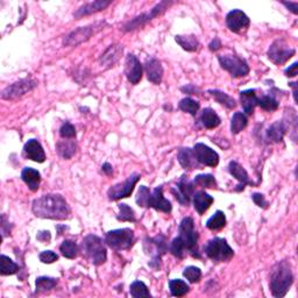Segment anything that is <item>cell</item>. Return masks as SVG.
Segmentation results:
<instances>
[{"label":"cell","mask_w":298,"mask_h":298,"mask_svg":"<svg viewBox=\"0 0 298 298\" xmlns=\"http://www.w3.org/2000/svg\"><path fill=\"white\" fill-rule=\"evenodd\" d=\"M33 214L39 218L66 220L70 217V207L61 195L49 194L36 198L32 205Z\"/></svg>","instance_id":"6da1fadb"},{"label":"cell","mask_w":298,"mask_h":298,"mask_svg":"<svg viewBox=\"0 0 298 298\" xmlns=\"http://www.w3.org/2000/svg\"><path fill=\"white\" fill-rule=\"evenodd\" d=\"M293 283L291 266L288 261H281L272 267L270 274V290L276 298L284 297Z\"/></svg>","instance_id":"7a4b0ae2"},{"label":"cell","mask_w":298,"mask_h":298,"mask_svg":"<svg viewBox=\"0 0 298 298\" xmlns=\"http://www.w3.org/2000/svg\"><path fill=\"white\" fill-rule=\"evenodd\" d=\"M82 249L87 259L95 266L103 265L108 259V252H106V247L103 240L99 237L93 236V234L84 238Z\"/></svg>","instance_id":"3957f363"},{"label":"cell","mask_w":298,"mask_h":298,"mask_svg":"<svg viewBox=\"0 0 298 298\" xmlns=\"http://www.w3.org/2000/svg\"><path fill=\"white\" fill-rule=\"evenodd\" d=\"M143 246L146 253L152 257V261L149 262V266L154 268V269H160L161 258L168 252L167 238L162 236V234H159L155 238H146Z\"/></svg>","instance_id":"277c9868"},{"label":"cell","mask_w":298,"mask_h":298,"mask_svg":"<svg viewBox=\"0 0 298 298\" xmlns=\"http://www.w3.org/2000/svg\"><path fill=\"white\" fill-rule=\"evenodd\" d=\"M180 240L183 242L186 252H189L194 258H201L197 250L198 234L195 229V223L191 217H186L180 224Z\"/></svg>","instance_id":"5b68a950"},{"label":"cell","mask_w":298,"mask_h":298,"mask_svg":"<svg viewBox=\"0 0 298 298\" xmlns=\"http://www.w3.org/2000/svg\"><path fill=\"white\" fill-rule=\"evenodd\" d=\"M205 253L214 262H227L234 257V250L223 238H214L205 246Z\"/></svg>","instance_id":"8992f818"},{"label":"cell","mask_w":298,"mask_h":298,"mask_svg":"<svg viewBox=\"0 0 298 298\" xmlns=\"http://www.w3.org/2000/svg\"><path fill=\"white\" fill-rule=\"evenodd\" d=\"M105 242L111 249L125 250L130 249L134 244V232L131 228L114 229L106 233Z\"/></svg>","instance_id":"52a82bcc"},{"label":"cell","mask_w":298,"mask_h":298,"mask_svg":"<svg viewBox=\"0 0 298 298\" xmlns=\"http://www.w3.org/2000/svg\"><path fill=\"white\" fill-rule=\"evenodd\" d=\"M105 21H100V23H96L92 25H89V26L85 27H79L75 31H72L70 34H68L66 36L65 41H63V45L66 47H76L83 42L88 41L92 35H95L96 33L100 32L101 29H104L106 26Z\"/></svg>","instance_id":"ba28073f"},{"label":"cell","mask_w":298,"mask_h":298,"mask_svg":"<svg viewBox=\"0 0 298 298\" xmlns=\"http://www.w3.org/2000/svg\"><path fill=\"white\" fill-rule=\"evenodd\" d=\"M220 67L228 71L233 78L245 77L249 74V66L246 59L237 55H220L218 56Z\"/></svg>","instance_id":"9c48e42d"},{"label":"cell","mask_w":298,"mask_h":298,"mask_svg":"<svg viewBox=\"0 0 298 298\" xmlns=\"http://www.w3.org/2000/svg\"><path fill=\"white\" fill-rule=\"evenodd\" d=\"M172 2H161L160 4H157V5L152 8L151 11L147 12V13H142L138 16H135L133 20H131L127 23L125 26H123L122 31L123 32H132L134 31V29H138L140 27H142L146 25L149 21H152L154 18H156L157 15H160L161 13H163V12L167 10V8L172 5Z\"/></svg>","instance_id":"30bf717a"},{"label":"cell","mask_w":298,"mask_h":298,"mask_svg":"<svg viewBox=\"0 0 298 298\" xmlns=\"http://www.w3.org/2000/svg\"><path fill=\"white\" fill-rule=\"evenodd\" d=\"M296 50L287 45L283 39L276 40L268 50V57L278 66H283L295 55Z\"/></svg>","instance_id":"8fae6325"},{"label":"cell","mask_w":298,"mask_h":298,"mask_svg":"<svg viewBox=\"0 0 298 298\" xmlns=\"http://www.w3.org/2000/svg\"><path fill=\"white\" fill-rule=\"evenodd\" d=\"M37 87V80L33 78H25L20 79L18 82L8 85V87L3 91L2 98L6 100H14L16 98L23 97L29 91L34 90Z\"/></svg>","instance_id":"7c38bea8"},{"label":"cell","mask_w":298,"mask_h":298,"mask_svg":"<svg viewBox=\"0 0 298 298\" xmlns=\"http://www.w3.org/2000/svg\"><path fill=\"white\" fill-rule=\"evenodd\" d=\"M141 175L140 174H133L126 181L111 186L108 191V197L110 201H119L121 198H126L132 195L134 191V186L139 182Z\"/></svg>","instance_id":"4fadbf2b"},{"label":"cell","mask_w":298,"mask_h":298,"mask_svg":"<svg viewBox=\"0 0 298 298\" xmlns=\"http://www.w3.org/2000/svg\"><path fill=\"white\" fill-rule=\"evenodd\" d=\"M172 193L175 195L176 199L183 206H186L191 202V199H193L195 195L194 182H191L188 177L183 175L177 183V191L172 190Z\"/></svg>","instance_id":"5bb4252c"},{"label":"cell","mask_w":298,"mask_h":298,"mask_svg":"<svg viewBox=\"0 0 298 298\" xmlns=\"http://www.w3.org/2000/svg\"><path fill=\"white\" fill-rule=\"evenodd\" d=\"M194 152L197 157L198 162L204 165H207V167L215 168L219 163V155L214 151V149L210 148L206 144L204 143H196Z\"/></svg>","instance_id":"9a60e30c"},{"label":"cell","mask_w":298,"mask_h":298,"mask_svg":"<svg viewBox=\"0 0 298 298\" xmlns=\"http://www.w3.org/2000/svg\"><path fill=\"white\" fill-rule=\"evenodd\" d=\"M226 25L231 32L241 33L249 27L250 20L242 11L233 10L226 15Z\"/></svg>","instance_id":"2e32d148"},{"label":"cell","mask_w":298,"mask_h":298,"mask_svg":"<svg viewBox=\"0 0 298 298\" xmlns=\"http://www.w3.org/2000/svg\"><path fill=\"white\" fill-rule=\"evenodd\" d=\"M125 74L129 82L133 85L138 84L142 78V66L138 57L133 54H129L125 62Z\"/></svg>","instance_id":"e0dca14e"},{"label":"cell","mask_w":298,"mask_h":298,"mask_svg":"<svg viewBox=\"0 0 298 298\" xmlns=\"http://www.w3.org/2000/svg\"><path fill=\"white\" fill-rule=\"evenodd\" d=\"M147 207H153L155 208L156 211L164 212V214H170V212H172L173 210L172 203H170L168 199L164 198L162 186L161 185L157 186V188L153 190V193H151Z\"/></svg>","instance_id":"ac0fdd59"},{"label":"cell","mask_w":298,"mask_h":298,"mask_svg":"<svg viewBox=\"0 0 298 298\" xmlns=\"http://www.w3.org/2000/svg\"><path fill=\"white\" fill-rule=\"evenodd\" d=\"M144 70H146V75L149 82L156 85H159L162 82L163 67L159 59L154 57L148 58L146 61V65H144Z\"/></svg>","instance_id":"d6986e66"},{"label":"cell","mask_w":298,"mask_h":298,"mask_svg":"<svg viewBox=\"0 0 298 298\" xmlns=\"http://www.w3.org/2000/svg\"><path fill=\"white\" fill-rule=\"evenodd\" d=\"M24 153L27 159L34 161V162L42 163L46 161V153L41 143L35 139L28 140L24 147Z\"/></svg>","instance_id":"ffe728a7"},{"label":"cell","mask_w":298,"mask_h":298,"mask_svg":"<svg viewBox=\"0 0 298 298\" xmlns=\"http://www.w3.org/2000/svg\"><path fill=\"white\" fill-rule=\"evenodd\" d=\"M177 160L182 165V168L185 170H194L201 167V163L198 162L194 149L191 148H181L180 151H178Z\"/></svg>","instance_id":"44dd1931"},{"label":"cell","mask_w":298,"mask_h":298,"mask_svg":"<svg viewBox=\"0 0 298 298\" xmlns=\"http://www.w3.org/2000/svg\"><path fill=\"white\" fill-rule=\"evenodd\" d=\"M110 5H111V2H105V0H97V2L88 3V4H85V5L80 6L74 13V16L76 19L83 18V16H87L93 13H97V12H99V11H103Z\"/></svg>","instance_id":"7402d4cb"},{"label":"cell","mask_w":298,"mask_h":298,"mask_svg":"<svg viewBox=\"0 0 298 298\" xmlns=\"http://www.w3.org/2000/svg\"><path fill=\"white\" fill-rule=\"evenodd\" d=\"M228 172L234 178H236V180H238L241 183V184L239 185L240 188L238 189V191L244 190L245 185L247 184H252V181L249 180V176H248V174H247L246 169L242 167L241 164L238 163L237 161H231V162H229Z\"/></svg>","instance_id":"603a6c76"},{"label":"cell","mask_w":298,"mask_h":298,"mask_svg":"<svg viewBox=\"0 0 298 298\" xmlns=\"http://www.w3.org/2000/svg\"><path fill=\"white\" fill-rule=\"evenodd\" d=\"M122 46L121 45H112L110 46L105 52L101 54L100 56V65L104 66L106 68H110L111 66H113L119 58H120L122 54Z\"/></svg>","instance_id":"cb8c5ba5"},{"label":"cell","mask_w":298,"mask_h":298,"mask_svg":"<svg viewBox=\"0 0 298 298\" xmlns=\"http://www.w3.org/2000/svg\"><path fill=\"white\" fill-rule=\"evenodd\" d=\"M193 202L196 211H197L199 215H203L205 214L212 204H214L215 199L212 196L206 194L205 191H198V193H196L194 195Z\"/></svg>","instance_id":"d4e9b609"},{"label":"cell","mask_w":298,"mask_h":298,"mask_svg":"<svg viewBox=\"0 0 298 298\" xmlns=\"http://www.w3.org/2000/svg\"><path fill=\"white\" fill-rule=\"evenodd\" d=\"M258 99L259 97L257 96V90H246L240 92V100L241 105L244 108L245 112L250 116L254 113V109L258 106Z\"/></svg>","instance_id":"484cf974"},{"label":"cell","mask_w":298,"mask_h":298,"mask_svg":"<svg viewBox=\"0 0 298 298\" xmlns=\"http://www.w3.org/2000/svg\"><path fill=\"white\" fill-rule=\"evenodd\" d=\"M21 178L26 183V185L29 188V190L35 193L40 188V182H41V175L37 170L33 168H25L21 173Z\"/></svg>","instance_id":"4316f807"},{"label":"cell","mask_w":298,"mask_h":298,"mask_svg":"<svg viewBox=\"0 0 298 298\" xmlns=\"http://www.w3.org/2000/svg\"><path fill=\"white\" fill-rule=\"evenodd\" d=\"M288 132V125L284 121H276L268 129L267 138L272 142L279 143L283 140L284 135Z\"/></svg>","instance_id":"83f0119b"},{"label":"cell","mask_w":298,"mask_h":298,"mask_svg":"<svg viewBox=\"0 0 298 298\" xmlns=\"http://www.w3.org/2000/svg\"><path fill=\"white\" fill-rule=\"evenodd\" d=\"M201 121L203 123V126L207 130L216 129V127H218L221 122L218 114H217L215 112V110H212L211 108H207L203 111Z\"/></svg>","instance_id":"f1b7e54d"},{"label":"cell","mask_w":298,"mask_h":298,"mask_svg":"<svg viewBox=\"0 0 298 298\" xmlns=\"http://www.w3.org/2000/svg\"><path fill=\"white\" fill-rule=\"evenodd\" d=\"M76 148H77V144H76L75 141H72V140L59 141L56 144L58 155L63 157L65 160H70L76 154Z\"/></svg>","instance_id":"f546056e"},{"label":"cell","mask_w":298,"mask_h":298,"mask_svg":"<svg viewBox=\"0 0 298 298\" xmlns=\"http://www.w3.org/2000/svg\"><path fill=\"white\" fill-rule=\"evenodd\" d=\"M175 41L186 52H196L199 47V41L196 35H176Z\"/></svg>","instance_id":"4dcf8cb0"},{"label":"cell","mask_w":298,"mask_h":298,"mask_svg":"<svg viewBox=\"0 0 298 298\" xmlns=\"http://www.w3.org/2000/svg\"><path fill=\"white\" fill-rule=\"evenodd\" d=\"M208 93L215 98L217 103H219L220 105H224L225 108H227L229 110L236 109L237 101L233 99L231 96H228L227 93H225L220 90H208Z\"/></svg>","instance_id":"1f68e13d"},{"label":"cell","mask_w":298,"mask_h":298,"mask_svg":"<svg viewBox=\"0 0 298 298\" xmlns=\"http://www.w3.org/2000/svg\"><path fill=\"white\" fill-rule=\"evenodd\" d=\"M19 265H16L14 261H12L6 255H2L0 257V274L3 276L14 275L19 271Z\"/></svg>","instance_id":"d6a6232c"},{"label":"cell","mask_w":298,"mask_h":298,"mask_svg":"<svg viewBox=\"0 0 298 298\" xmlns=\"http://www.w3.org/2000/svg\"><path fill=\"white\" fill-rule=\"evenodd\" d=\"M169 289L173 296L175 297H183L189 292L190 288L184 281L182 280H172L169 281Z\"/></svg>","instance_id":"836d02e7"},{"label":"cell","mask_w":298,"mask_h":298,"mask_svg":"<svg viewBox=\"0 0 298 298\" xmlns=\"http://www.w3.org/2000/svg\"><path fill=\"white\" fill-rule=\"evenodd\" d=\"M226 225V217H225L224 212L217 211L216 214L207 220L206 227L211 231H219V229L224 228Z\"/></svg>","instance_id":"e575fe53"},{"label":"cell","mask_w":298,"mask_h":298,"mask_svg":"<svg viewBox=\"0 0 298 298\" xmlns=\"http://www.w3.org/2000/svg\"><path fill=\"white\" fill-rule=\"evenodd\" d=\"M247 123H248V119L244 113H234L231 121V132L233 134H239L242 130L246 129Z\"/></svg>","instance_id":"d590c367"},{"label":"cell","mask_w":298,"mask_h":298,"mask_svg":"<svg viewBox=\"0 0 298 298\" xmlns=\"http://www.w3.org/2000/svg\"><path fill=\"white\" fill-rule=\"evenodd\" d=\"M258 106H260L262 110L268 111V112H272V111L279 109V101L272 95H263L259 97Z\"/></svg>","instance_id":"8d00e7d4"},{"label":"cell","mask_w":298,"mask_h":298,"mask_svg":"<svg viewBox=\"0 0 298 298\" xmlns=\"http://www.w3.org/2000/svg\"><path fill=\"white\" fill-rule=\"evenodd\" d=\"M59 250H61L63 257L67 259H75L78 255V246L72 240L63 241L62 245L59 246Z\"/></svg>","instance_id":"74e56055"},{"label":"cell","mask_w":298,"mask_h":298,"mask_svg":"<svg viewBox=\"0 0 298 298\" xmlns=\"http://www.w3.org/2000/svg\"><path fill=\"white\" fill-rule=\"evenodd\" d=\"M194 185L206 189H214L217 188V181L211 174H203V175H197L195 177Z\"/></svg>","instance_id":"f35d334b"},{"label":"cell","mask_w":298,"mask_h":298,"mask_svg":"<svg viewBox=\"0 0 298 298\" xmlns=\"http://www.w3.org/2000/svg\"><path fill=\"white\" fill-rule=\"evenodd\" d=\"M36 292H46L52 290L57 285V280L53 278H47V276H41L36 279Z\"/></svg>","instance_id":"ab89813d"},{"label":"cell","mask_w":298,"mask_h":298,"mask_svg":"<svg viewBox=\"0 0 298 298\" xmlns=\"http://www.w3.org/2000/svg\"><path fill=\"white\" fill-rule=\"evenodd\" d=\"M130 292L134 298L152 297L151 292L148 290V287L143 282H141V281H134V282L131 284Z\"/></svg>","instance_id":"60d3db41"},{"label":"cell","mask_w":298,"mask_h":298,"mask_svg":"<svg viewBox=\"0 0 298 298\" xmlns=\"http://www.w3.org/2000/svg\"><path fill=\"white\" fill-rule=\"evenodd\" d=\"M178 108H180V110H182L183 112L189 113L191 116H196L199 110V103L193 99V98H184V99H182L180 101Z\"/></svg>","instance_id":"b9f144b4"},{"label":"cell","mask_w":298,"mask_h":298,"mask_svg":"<svg viewBox=\"0 0 298 298\" xmlns=\"http://www.w3.org/2000/svg\"><path fill=\"white\" fill-rule=\"evenodd\" d=\"M119 215L117 216V219L120 221H131V223H134L136 220L135 218V212L133 211V208L127 205V204H119Z\"/></svg>","instance_id":"7bdbcfd3"},{"label":"cell","mask_w":298,"mask_h":298,"mask_svg":"<svg viewBox=\"0 0 298 298\" xmlns=\"http://www.w3.org/2000/svg\"><path fill=\"white\" fill-rule=\"evenodd\" d=\"M183 275H184V278H186V280H188L189 282H191V283H197L202 279L201 269H199V268H197V267H194V266L186 267L184 271H183Z\"/></svg>","instance_id":"ee69618b"},{"label":"cell","mask_w":298,"mask_h":298,"mask_svg":"<svg viewBox=\"0 0 298 298\" xmlns=\"http://www.w3.org/2000/svg\"><path fill=\"white\" fill-rule=\"evenodd\" d=\"M170 252H172L174 257H176L178 259L184 258V255L186 253L185 247L178 237L172 241V245H170Z\"/></svg>","instance_id":"f6af8a7d"},{"label":"cell","mask_w":298,"mask_h":298,"mask_svg":"<svg viewBox=\"0 0 298 298\" xmlns=\"http://www.w3.org/2000/svg\"><path fill=\"white\" fill-rule=\"evenodd\" d=\"M149 196H151V191H149L147 186L141 185L140 186L138 195H136V198H135L136 204H138V205L141 206V207H147Z\"/></svg>","instance_id":"bcb514c9"},{"label":"cell","mask_w":298,"mask_h":298,"mask_svg":"<svg viewBox=\"0 0 298 298\" xmlns=\"http://www.w3.org/2000/svg\"><path fill=\"white\" fill-rule=\"evenodd\" d=\"M59 135L63 139H74L76 136V129L70 122L63 123L61 129H59Z\"/></svg>","instance_id":"7dc6e473"},{"label":"cell","mask_w":298,"mask_h":298,"mask_svg":"<svg viewBox=\"0 0 298 298\" xmlns=\"http://www.w3.org/2000/svg\"><path fill=\"white\" fill-rule=\"evenodd\" d=\"M40 261L42 263H54L55 261H57L58 260V255L56 253H54L53 250H45V252H42L40 254Z\"/></svg>","instance_id":"c3c4849f"},{"label":"cell","mask_w":298,"mask_h":298,"mask_svg":"<svg viewBox=\"0 0 298 298\" xmlns=\"http://www.w3.org/2000/svg\"><path fill=\"white\" fill-rule=\"evenodd\" d=\"M252 198H253V201L254 203L257 204L258 206L260 207H267V201H266V198H265V196L261 195V194H254L252 196Z\"/></svg>","instance_id":"681fc988"},{"label":"cell","mask_w":298,"mask_h":298,"mask_svg":"<svg viewBox=\"0 0 298 298\" xmlns=\"http://www.w3.org/2000/svg\"><path fill=\"white\" fill-rule=\"evenodd\" d=\"M297 68H298V63L295 62L292 66L288 68L287 70L284 71V74L287 77H296L297 76Z\"/></svg>","instance_id":"f907efd6"},{"label":"cell","mask_w":298,"mask_h":298,"mask_svg":"<svg viewBox=\"0 0 298 298\" xmlns=\"http://www.w3.org/2000/svg\"><path fill=\"white\" fill-rule=\"evenodd\" d=\"M181 90L184 93H189V95H196V92L199 91V89L193 84H188L185 87H183Z\"/></svg>","instance_id":"816d5d0a"},{"label":"cell","mask_w":298,"mask_h":298,"mask_svg":"<svg viewBox=\"0 0 298 298\" xmlns=\"http://www.w3.org/2000/svg\"><path fill=\"white\" fill-rule=\"evenodd\" d=\"M208 48H210L211 52H217V50L221 48V41L219 37H215L210 45H208Z\"/></svg>","instance_id":"f5cc1de1"},{"label":"cell","mask_w":298,"mask_h":298,"mask_svg":"<svg viewBox=\"0 0 298 298\" xmlns=\"http://www.w3.org/2000/svg\"><path fill=\"white\" fill-rule=\"evenodd\" d=\"M37 240L41 241V242H48L50 241V232L49 231H42L39 234H37Z\"/></svg>","instance_id":"db71d44e"},{"label":"cell","mask_w":298,"mask_h":298,"mask_svg":"<svg viewBox=\"0 0 298 298\" xmlns=\"http://www.w3.org/2000/svg\"><path fill=\"white\" fill-rule=\"evenodd\" d=\"M282 4H283V5H284L285 7H288L289 10H290L293 14H297V13H298V12H297L298 3H296V2H295V3H290V2L287 3V2H283Z\"/></svg>","instance_id":"11a10c76"},{"label":"cell","mask_w":298,"mask_h":298,"mask_svg":"<svg viewBox=\"0 0 298 298\" xmlns=\"http://www.w3.org/2000/svg\"><path fill=\"white\" fill-rule=\"evenodd\" d=\"M101 169H103V172L106 174V175H112V173H113V168H112V165H111L110 163H104L103 164V167H101Z\"/></svg>","instance_id":"9f6ffc18"},{"label":"cell","mask_w":298,"mask_h":298,"mask_svg":"<svg viewBox=\"0 0 298 298\" xmlns=\"http://www.w3.org/2000/svg\"><path fill=\"white\" fill-rule=\"evenodd\" d=\"M290 87L293 88V91H292L293 99H295V101H297V85L296 83H290Z\"/></svg>","instance_id":"6f0895ef"}]
</instances>
